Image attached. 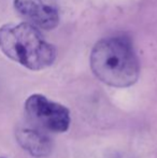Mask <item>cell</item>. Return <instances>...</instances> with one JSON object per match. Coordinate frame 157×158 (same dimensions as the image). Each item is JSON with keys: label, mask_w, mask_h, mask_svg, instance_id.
Returning a JSON list of instances; mask_svg holds the SVG:
<instances>
[{"label": "cell", "mask_w": 157, "mask_h": 158, "mask_svg": "<svg viewBox=\"0 0 157 158\" xmlns=\"http://www.w3.org/2000/svg\"><path fill=\"white\" fill-rule=\"evenodd\" d=\"M89 64L97 79L112 87H129L138 81L140 74L136 53L123 37L99 40L90 52Z\"/></svg>", "instance_id": "6da1fadb"}, {"label": "cell", "mask_w": 157, "mask_h": 158, "mask_svg": "<svg viewBox=\"0 0 157 158\" xmlns=\"http://www.w3.org/2000/svg\"><path fill=\"white\" fill-rule=\"evenodd\" d=\"M0 50L8 58L29 70L52 66L56 50L39 29L28 23L6 24L0 27Z\"/></svg>", "instance_id": "7a4b0ae2"}, {"label": "cell", "mask_w": 157, "mask_h": 158, "mask_svg": "<svg viewBox=\"0 0 157 158\" xmlns=\"http://www.w3.org/2000/svg\"><path fill=\"white\" fill-rule=\"evenodd\" d=\"M25 113L28 123L48 135L66 132L71 123L70 112L65 106L40 94H34L27 98Z\"/></svg>", "instance_id": "3957f363"}, {"label": "cell", "mask_w": 157, "mask_h": 158, "mask_svg": "<svg viewBox=\"0 0 157 158\" xmlns=\"http://www.w3.org/2000/svg\"><path fill=\"white\" fill-rule=\"evenodd\" d=\"M15 10L28 24L44 30H52L59 23L57 0H14Z\"/></svg>", "instance_id": "277c9868"}, {"label": "cell", "mask_w": 157, "mask_h": 158, "mask_svg": "<svg viewBox=\"0 0 157 158\" xmlns=\"http://www.w3.org/2000/svg\"><path fill=\"white\" fill-rule=\"evenodd\" d=\"M15 137L19 145L34 157H48L53 151V141L50 135L29 123L19 126Z\"/></svg>", "instance_id": "5b68a950"}]
</instances>
